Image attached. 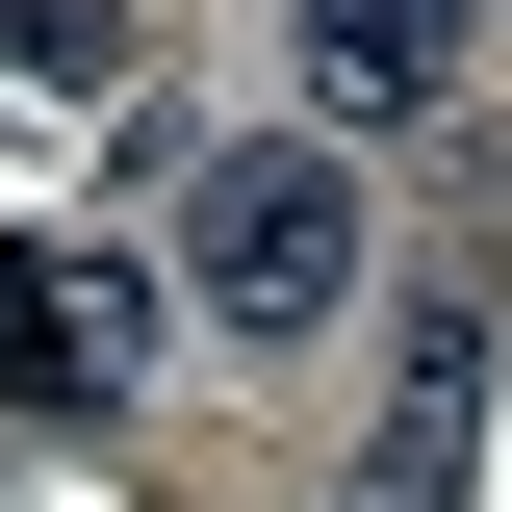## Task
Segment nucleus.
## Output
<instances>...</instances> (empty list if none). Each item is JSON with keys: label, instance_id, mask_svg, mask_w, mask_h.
<instances>
[{"label": "nucleus", "instance_id": "nucleus-4", "mask_svg": "<svg viewBox=\"0 0 512 512\" xmlns=\"http://www.w3.org/2000/svg\"><path fill=\"white\" fill-rule=\"evenodd\" d=\"M461 52H487V0H308V103L333 128H436Z\"/></svg>", "mask_w": 512, "mask_h": 512}, {"label": "nucleus", "instance_id": "nucleus-6", "mask_svg": "<svg viewBox=\"0 0 512 512\" xmlns=\"http://www.w3.org/2000/svg\"><path fill=\"white\" fill-rule=\"evenodd\" d=\"M0 282H26V256H0Z\"/></svg>", "mask_w": 512, "mask_h": 512}, {"label": "nucleus", "instance_id": "nucleus-2", "mask_svg": "<svg viewBox=\"0 0 512 512\" xmlns=\"http://www.w3.org/2000/svg\"><path fill=\"white\" fill-rule=\"evenodd\" d=\"M461 461H487V282H410V384H384L333 512H461Z\"/></svg>", "mask_w": 512, "mask_h": 512}, {"label": "nucleus", "instance_id": "nucleus-3", "mask_svg": "<svg viewBox=\"0 0 512 512\" xmlns=\"http://www.w3.org/2000/svg\"><path fill=\"white\" fill-rule=\"evenodd\" d=\"M0 384L103 436L128 384H154V282H128V256H26V282H0Z\"/></svg>", "mask_w": 512, "mask_h": 512}, {"label": "nucleus", "instance_id": "nucleus-1", "mask_svg": "<svg viewBox=\"0 0 512 512\" xmlns=\"http://www.w3.org/2000/svg\"><path fill=\"white\" fill-rule=\"evenodd\" d=\"M180 282H205V333H256V359L333 333L359 308V154H333V128H231L180 180Z\"/></svg>", "mask_w": 512, "mask_h": 512}, {"label": "nucleus", "instance_id": "nucleus-5", "mask_svg": "<svg viewBox=\"0 0 512 512\" xmlns=\"http://www.w3.org/2000/svg\"><path fill=\"white\" fill-rule=\"evenodd\" d=\"M0 52L52 77V103H103V77H128V26H103V0H0Z\"/></svg>", "mask_w": 512, "mask_h": 512}]
</instances>
